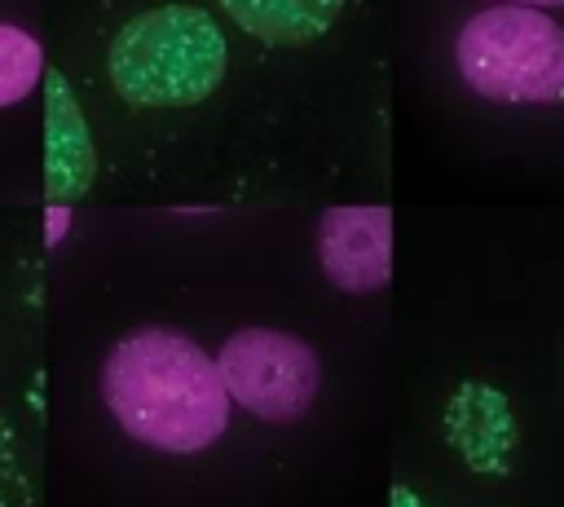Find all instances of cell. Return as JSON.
Returning <instances> with one entry per match:
<instances>
[{"label":"cell","mask_w":564,"mask_h":507,"mask_svg":"<svg viewBox=\"0 0 564 507\" xmlns=\"http://www.w3.org/2000/svg\"><path fill=\"white\" fill-rule=\"evenodd\" d=\"M101 401L115 423L163 454H198L229 428L216 362L172 326H137L101 362Z\"/></svg>","instance_id":"1"},{"label":"cell","mask_w":564,"mask_h":507,"mask_svg":"<svg viewBox=\"0 0 564 507\" xmlns=\"http://www.w3.org/2000/svg\"><path fill=\"white\" fill-rule=\"evenodd\" d=\"M229 44L212 13L194 4H159L119 26L106 53L110 84L132 106H194L225 79Z\"/></svg>","instance_id":"2"},{"label":"cell","mask_w":564,"mask_h":507,"mask_svg":"<svg viewBox=\"0 0 564 507\" xmlns=\"http://www.w3.org/2000/svg\"><path fill=\"white\" fill-rule=\"evenodd\" d=\"M463 84L502 106L564 101V26L533 4L476 9L454 35Z\"/></svg>","instance_id":"3"},{"label":"cell","mask_w":564,"mask_h":507,"mask_svg":"<svg viewBox=\"0 0 564 507\" xmlns=\"http://www.w3.org/2000/svg\"><path fill=\"white\" fill-rule=\"evenodd\" d=\"M216 370L229 401H238L247 414L264 423L304 419L322 388L317 353L300 335L273 331V326L234 331L216 353Z\"/></svg>","instance_id":"4"},{"label":"cell","mask_w":564,"mask_h":507,"mask_svg":"<svg viewBox=\"0 0 564 507\" xmlns=\"http://www.w3.org/2000/svg\"><path fill=\"white\" fill-rule=\"evenodd\" d=\"M317 265L330 287L375 295L392 278V212L379 203H339L317 216Z\"/></svg>","instance_id":"5"},{"label":"cell","mask_w":564,"mask_h":507,"mask_svg":"<svg viewBox=\"0 0 564 507\" xmlns=\"http://www.w3.org/2000/svg\"><path fill=\"white\" fill-rule=\"evenodd\" d=\"M93 137L79 115L75 93L66 88L62 75L48 79V101H44V185L48 203H70L88 190L93 181Z\"/></svg>","instance_id":"6"},{"label":"cell","mask_w":564,"mask_h":507,"mask_svg":"<svg viewBox=\"0 0 564 507\" xmlns=\"http://www.w3.org/2000/svg\"><path fill=\"white\" fill-rule=\"evenodd\" d=\"M220 9L260 44H308L330 31L344 0H220Z\"/></svg>","instance_id":"7"},{"label":"cell","mask_w":564,"mask_h":507,"mask_svg":"<svg viewBox=\"0 0 564 507\" xmlns=\"http://www.w3.org/2000/svg\"><path fill=\"white\" fill-rule=\"evenodd\" d=\"M44 75V48L31 31L0 22V106H18Z\"/></svg>","instance_id":"8"},{"label":"cell","mask_w":564,"mask_h":507,"mask_svg":"<svg viewBox=\"0 0 564 507\" xmlns=\"http://www.w3.org/2000/svg\"><path fill=\"white\" fill-rule=\"evenodd\" d=\"M66 229H70V203H48V212H44V242L57 247L66 238Z\"/></svg>","instance_id":"9"},{"label":"cell","mask_w":564,"mask_h":507,"mask_svg":"<svg viewBox=\"0 0 564 507\" xmlns=\"http://www.w3.org/2000/svg\"><path fill=\"white\" fill-rule=\"evenodd\" d=\"M507 4H533V9H564V0H507Z\"/></svg>","instance_id":"10"}]
</instances>
